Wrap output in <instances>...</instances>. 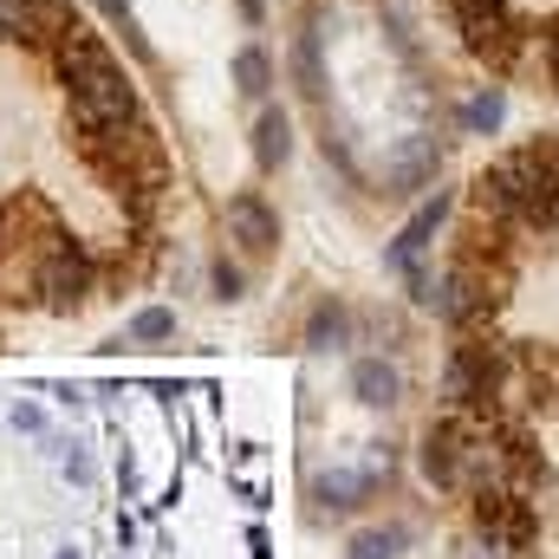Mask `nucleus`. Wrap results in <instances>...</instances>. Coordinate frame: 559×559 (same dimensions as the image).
<instances>
[{
    "label": "nucleus",
    "instance_id": "1",
    "mask_svg": "<svg viewBox=\"0 0 559 559\" xmlns=\"http://www.w3.org/2000/svg\"><path fill=\"white\" fill-rule=\"evenodd\" d=\"M475 215L481 228H527V235H547L559 228V143H527V150H508L481 182H475Z\"/></svg>",
    "mask_w": 559,
    "mask_h": 559
},
{
    "label": "nucleus",
    "instance_id": "2",
    "mask_svg": "<svg viewBox=\"0 0 559 559\" xmlns=\"http://www.w3.org/2000/svg\"><path fill=\"white\" fill-rule=\"evenodd\" d=\"M59 79H66V98H72V124L79 138H98V131H124L138 118V85L131 72L111 59V46L85 26H72L59 39Z\"/></svg>",
    "mask_w": 559,
    "mask_h": 559
},
{
    "label": "nucleus",
    "instance_id": "3",
    "mask_svg": "<svg viewBox=\"0 0 559 559\" xmlns=\"http://www.w3.org/2000/svg\"><path fill=\"white\" fill-rule=\"evenodd\" d=\"M59 241H72L52 215V202L20 195L0 209V306H26L39 299V274L59 254Z\"/></svg>",
    "mask_w": 559,
    "mask_h": 559
},
{
    "label": "nucleus",
    "instance_id": "4",
    "mask_svg": "<svg viewBox=\"0 0 559 559\" xmlns=\"http://www.w3.org/2000/svg\"><path fill=\"white\" fill-rule=\"evenodd\" d=\"M85 156H92V169L131 202V215H150L156 202H163V189H169V156H163V138L150 131V124H124V131H98V138H85Z\"/></svg>",
    "mask_w": 559,
    "mask_h": 559
},
{
    "label": "nucleus",
    "instance_id": "5",
    "mask_svg": "<svg viewBox=\"0 0 559 559\" xmlns=\"http://www.w3.org/2000/svg\"><path fill=\"white\" fill-rule=\"evenodd\" d=\"M501 391H508V358H501V345L462 338V345L449 352V365H442V397H449V411H455V417H488Z\"/></svg>",
    "mask_w": 559,
    "mask_h": 559
},
{
    "label": "nucleus",
    "instance_id": "6",
    "mask_svg": "<svg viewBox=\"0 0 559 559\" xmlns=\"http://www.w3.org/2000/svg\"><path fill=\"white\" fill-rule=\"evenodd\" d=\"M449 20H455L462 46L475 59H488L495 72H508L521 59V46H527V33H521V20H514L508 0H449Z\"/></svg>",
    "mask_w": 559,
    "mask_h": 559
},
{
    "label": "nucleus",
    "instance_id": "7",
    "mask_svg": "<svg viewBox=\"0 0 559 559\" xmlns=\"http://www.w3.org/2000/svg\"><path fill=\"white\" fill-rule=\"evenodd\" d=\"M475 417H436L423 429V475H429V488H442V495H462L468 481H475Z\"/></svg>",
    "mask_w": 559,
    "mask_h": 559
},
{
    "label": "nucleus",
    "instance_id": "8",
    "mask_svg": "<svg viewBox=\"0 0 559 559\" xmlns=\"http://www.w3.org/2000/svg\"><path fill=\"white\" fill-rule=\"evenodd\" d=\"M475 527H481L488 554H527L534 534H540V521L521 501V488H481L475 495Z\"/></svg>",
    "mask_w": 559,
    "mask_h": 559
},
{
    "label": "nucleus",
    "instance_id": "9",
    "mask_svg": "<svg viewBox=\"0 0 559 559\" xmlns=\"http://www.w3.org/2000/svg\"><path fill=\"white\" fill-rule=\"evenodd\" d=\"M92 286H98V261H92L79 241H59V254H52L46 274H39V306H46V312H79V306L92 299Z\"/></svg>",
    "mask_w": 559,
    "mask_h": 559
},
{
    "label": "nucleus",
    "instance_id": "10",
    "mask_svg": "<svg viewBox=\"0 0 559 559\" xmlns=\"http://www.w3.org/2000/svg\"><path fill=\"white\" fill-rule=\"evenodd\" d=\"M222 228H228V241L248 254V261H267L280 248V215L274 202L261 195V189H241V195H228V209H222Z\"/></svg>",
    "mask_w": 559,
    "mask_h": 559
},
{
    "label": "nucleus",
    "instance_id": "11",
    "mask_svg": "<svg viewBox=\"0 0 559 559\" xmlns=\"http://www.w3.org/2000/svg\"><path fill=\"white\" fill-rule=\"evenodd\" d=\"M79 20L59 7V0H0V39L7 46H59Z\"/></svg>",
    "mask_w": 559,
    "mask_h": 559
},
{
    "label": "nucleus",
    "instance_id": "12",
    "mask_svg": "<svg viewBox=\"0 0 559 559\" xmlns=\"http://www.w3.org/2000/svg\"><path fill=\"white\" fill-rule=\"evenodd\" d=\"M449 209H455V202H449V189L423 195L417 215L404 222V235H397V241L384 248V267H391V274H417L423 254H429V241H436V235H442V222H449Z\"/></svg>",
    "mask_w": 559,
    "mask_h": 559
},
{
    "label": "nucleus",
    "instance_id": "13",
    "mask_svg": "<svg viewBox=\"0 0 559 559\" xmlns=\"http://www.w3.org/2000/svg\"><path fill=\"white\" fill-rule=\"evenodd\" d=\"M436 169H442V143L429 138V131L397 138V150L384 156V195H417V189L436 182Z\"/></svg>",
    "mask_w": 559,
    "mask_h": 559
},
{
    "label": "nucleus",
    "instance_id": "14",
    "mask_svg": "<svg viewBox=\"0 0 559 559\" xmlns=\"http://www.w3.org/2000/svg\"><path fill=\"white\" fill-rule=\"evenodd\" d=\"M293 85L306 105H325V33H319V7L299 20V39H293Z\"/></svg>",
    "mask_w": 559,
    "mask_h": 559
},
{
    "label": "nucleus",
    "instance_id": "15",
    "mask_svg": "<svg viewBox=\"0 0 559 559\" xmlns=\"http://www.w3.org/2000/svg\"><path fill=\"white\" fill-rule=\"evenodd\" d=\"M378 481H391V462L384 468H338V475H319L312 481V501H325V508H365V495H378Z\"/></svg>",
    "mask_w": 559,
    "mask_h": 559
},
{
    "label": "nucleus",
    "instance_id": "16",
    "mask_svg": "<svg viewBox=\"0 0 559 559\" xmlns=\"http://www.w3.org/2000/svg\"><path fill=\"white\" fill-rule=\"evenodd\" d=\"M352 397L371 404V411H391V404L404 397V371H397L391 358H358V365H352Z\"/></svg>",
    "mask_w": 559,
    "mask_h": 559
},
{
    "label": "nucleus",
    "instance_id": "17",
    "mask_svg": "<svg viewBox=\"0 0 559 559\" xmlns=\"http://www.w3.org/2000/svg\"><path fill=\"white\" fill-rule=\"evenodd\" d=\"M286 156H293V118L280 105H261V118H254V169L274 176Z\"/></svg>",
    "mask_w": 559,
    "mask_h": 559
},
{
    "label": "nucleus",
    "instance_id": "18",
    "mask_svg": "<svg viewBox=\"0 0 559 559\" xmlns=\"http://www.w3.org/2000/svg\"><path fill=\"white\" fill-rule=\"evenodd\" d=\"M455 124H462V138H495V131L508 124V92H501V85H481V92L455 111Z\"/></svg>",
    "mask_w": 559,
    "mask_h": 559
},
{
    "label": "nucleus",
    "instance_id": "19",
    "mask_svg": "<svg viewBox=\"0 0 559 559\" xmlns=\"http://www.w3.org/2000/svg\"><path fill=\"white\" fill-rule=\"evenodd\" d=\"M306 345H312V352H345V345H352V306L319 299L312 319H306Z\"/></svg>",
    "mask_w": 559,
    "mask_h": 559
},
{
    "label": "nucleus",
    "instance_id": "20",
    "mask_svg": "<svg viewBox=\"0 0 559 559\" xmlns=\"http://www.w3.org/2000/svg\"><path fill=\"white\" fill-rule=\"evenodd\" d=\"M235 92L254 98V105L274 92V52H267V46H241V52H235Z\"/></svg>",
    "mask_w": 559,
    "mask_h": 559
},
{
    "label": "nucleus",
    "instance_id": "21",
    "mask_svg": "<svg viewBox=\"0 0 559 559\" xmlns=\"http://www.w3.org/2000/svg\"><path fill=\"white\" fill-rule=\"evenodd\" d=\"M105 7V20L124 33V46H131V59H150V39H143V26H138V7L131 0H98Z\"/></svg>",
    "mask_w": 559,
    "mask_h": 559
},
{
    "label": "nucleus",
    "instance_id": "22",
    "mask_svg": "<svg viewBox=\"0 0 559 559\" xmlns=\"http://www.w3.org/2000/svg\"><path fill=\"white\" fill-rule=\"evenodd\" d=\"M156 338H176V312L169 306H143L131 319V345H156Z\"/></svg>",
    "mask_w": 559,
    "mask_h": 559
},
{
    "label": "nucleus",
    "instance_id": "23",
    "mask_svg": "<svg viewBox=\"0 0 559 559\" xmlns=\"http://www.w3.org/2000/svg\"><path fill=\"white\" fill-rule=\"evenodd\" d=\"M404 540H411V527H371V534L352 540V559H391Z\"/></svg>",
    "mask_w": 559,
    "mask_h": 559
},
{
    "label": "nucleus",
    "instance_id": "24",
    "mask_svg": "<svg viewBox=\"0 0 559 559\" xmlns=\"http://www.w3.org/2000/svg\"><path fill=\"white\" fill-rule=\"evenodd\" d=\"M209 286H215V299H222V306H235V299L248 293V274H241L228 254H215V267H209Z\"/></svg>",
    "mask_w": 559,
    "mask_h": 559
},
{
    "label": "nucleus",
    "instance_id": "25",
    "mask_svg": "<svg viewBox=\"0 0 559 559\" xmlns=\"http://www.w3.org/2000/svg\"><path fill=\"white\" fill-rule=\"evenodd\" d=\"M66 475H72V481H92V462H85L79 449H66Z\"/></svg>",
    "mask_w": 559,
    "mask_h": 559
},
{
    "label": "nucleus",
    "instance_id": "26",
    "mask_svg": "<svg viewBox=\"0 0 559 559\" xmlns=\"http://www.w3.org/2000/svg\"><path fill=\"white\" fill-rule=\"evenodd\" d=\"M39 423H46V417H39L33 404H13V429H39Z\"/></svg>",
    "mask_w": 559,
    "mask_h": 559
},
{
    "label": "nucleus",
    "instance_id": "27",
    "mask_svg": "<svg viewBox=\"0 0 559 559\" xmlns=\"http://www.w3.org/2000/svg\"><path fill=\"white\" fill-rule=\"evenodd\" d=\"M241 13H248V20H261V0H241Z\"/></svg>",
    "mask_w": 559,
    "mask_h": 559
},
{
    "label": "nucleus",
    "instance_id": "28",
    "mask_svg": "<svg viewBox=\"0 0 559 559\" xmlns=\"http://www.w3.org/2000/svg\"><path fill=\"white\" fill-rule=\"evenodd\" d=\"M554 79H559V33H554Z\"/></svg>",
    "mask_w": 559,
    "mask_h": 559
}]
</instances>
